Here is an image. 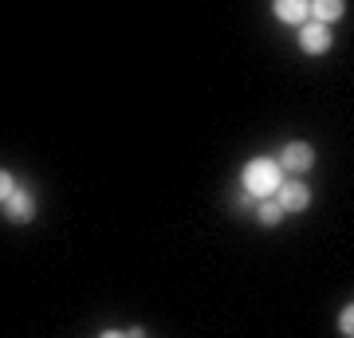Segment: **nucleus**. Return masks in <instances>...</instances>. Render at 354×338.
<instances>
[{
	"label": "nucleus",
	"mask_w": 354,
	"mask_h": 338,
	"mask_svg": "<svg viewBox=\"0 0 354 338\" xmlns=\"http://www.w3.org/2000/svg\"><path fill=\"white\" fill-rule=\"evenodd\" d=\"M339 335H342V338H351V335H354V307H351V303H346V307L339 311Z\"/></svg>",
	"instance_id": "nucleus-9"
},
{
	"label": "nucleus",
	"mask_w": 354,
	"mask_h": 338,
	"mask_svg": "<svg viewBox=\"0 0 354 338\" xmlns=\"http://www.w3.org/2000/svg\"><path fill=\"white\" fill-rule=\"evenodd\" d=\"M272 197L279 200V209L288 216V213H304L307 205H311V189H307L304 181H279V189Z\"/></svg>",
	"instance_id": "nucleus-5"
},
{
	"label": "nucleus",
	"mask_w": 354,
	"mask_h": 338,
	"mask_svg": "<svg viewBox=\"0 0 354 338\" xmlns=\"http://www.w3.org/2000/svg\"><path fill=\"white\" fill-rule=\"evenodd\" d=\"M279 181H283V165H279L276 158H252V162H244V169H241V189L252 200L272 197L279 189Z\"/></svg>",
	"instance_id": "nucleus-1"
},
{
	"label": "nucleus",
	"mask_w": 354,
	"mask_h": 338,
	"mask_svg": "<svg viewBox=\"0 0 354 338\" xmlns=\"http://www.w3.org/2000/svg\"><path fill=\"white\" fill-rule=\"evenodd\" d=\"M307 16L319 24H335L346 16V0H307Z\"/></svg>",
	"instance_id": "nucleus-7"
},
{
	"label": "nucleus",
	"mask_w": 354,
	"mask_h": 338,
	"mask_svg": "<svg viewBox=\"0 0 354 338\" xmlns=\"http://www.w3.org/2000/svg\"><path fill=\"white\" fill-rule=\"evenodd\" d=\"M295 44H299V51H304V55H327L330 44H335L330 24H319V20H311V16H307L304 24L295 28Z\"/></svg>",
	"instance_id": "nucleus-2"
},
{
	"label": "nucleus",
	"mask_w": 354,
	"mask_h": 338,
	"mask_svg": "<svg viewBox=\"0 0 354 338\" xmlns=\"http://www.w3.org/2000/svg\"><path fill=\"white\" fill-rule=\"evenodd\" d=\"M256 220H260L264 228H276L279 220H283V209H279V200H276V197L256 200Z\"/></svg>",
	"instance_id": "nucleus-8"
},
{
	"label": "nucleus",
	"mask_w": 354,
	"mask_h": 338,
	"mask_svg": "<svg viewBox=\"0 0 354 338\" xmlns=\"http://www.w3.org/2000/svg\"><path fill=\"white\" fill-rule=\"evenodd\" d=\"M12 189H16V177L8 173V169H0V205L8 200V193H12Z\"/></svg>",
	"instance_id": "nucleus-10"
},
{
	"label": "nucleus",
	"mask_w": 354,
	"mask_h": 338,
	"mask_svg": "<svg viewBox=\"0 0 354 338\" xmlns=\"http://www.w3.org/2000/svg\"><path fill=\"white\" fill-rule=\"evenodd\" d=\"M272 16H276L279 24L299 28L307 20V0H272Z\"/></svg>",
	"instance_id": "nucleus-6"
},
{
	"label": "nucleus",
	"mask_w": 354,
	"mask_h": 338,
	"mask_svg": "<svg viewBox=\"0 0 354 338\" xmlns=\"http://www.w3.org/2000/svg\"><path fill=\"white\" fill-rule=\"evenodd\" d=\"M276 162L283 165V173H307V169H315V146L304 142V138H295L279 150Z\"/></svg>",
	"instance_id": "nucleus-3"
},
{
	"label": "nucleus",
	"mask_w": 354,
	"mask_h": 338,
	"mask_svg": "<svg viewBox=\"0 0 354 338\" xmlns=\"http://www.w3.org/2000/svg\"><path fill=\"white\" fill-rule=\"evenodd\" d=\"M236 209H241V213H248V209H252V197H248L244 189H241V197H236Z\"/></svg>",
	"instance_id": "nucleus-11"
},
{
	"label": "nucleus",
	"mask_w": 354,
	"mask_h": 338,
	"mask_svg": "<svg viewBox=\"0 0 354 338\" xmlns=\"http://www.w3.org/2000/svg\"><path fill=\"white\" fill-rule=\"evenodd\" d=\"M0 213H4V220H12V225H28V220L36 216V197H32V189L16 185L12 193H8V200L0 205Z\"/></svg>",
	"instance_id": "nucleus-4"
}]
</instances>
